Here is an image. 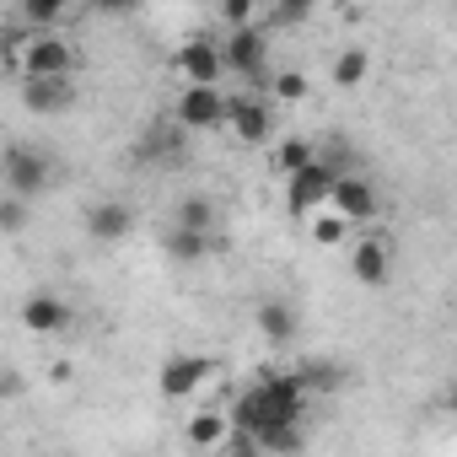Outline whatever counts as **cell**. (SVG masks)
I'll return each mask as SVG.
<instances>
[{"mask_svg":"<svg viewBox=\"0 0 457 457\" xmlns=\"http://www.w3.org/2000/svg\"><path fill=\"white\" fill-rule=\"evenodd\" d=\"M226 446H232V457H270V452H264V446H259L253 436H243V430H237L232 441H226Z\"/></svg>","mask_w":457,"mask_h":457,"instance_id":"25","label":"cell"},{"mask_svg":"<svg viewBox=\"0 0 457 457\" xmlns=\"http://www.w3.org/2000/svg\"><path fill=\"white\" fill-rule=\"evenodd\" d=\"M0 220H6V232H22V226H28V199L6 194V199H0Z\"/></svg>","mask_w":457,"mask_h":457,"instance_id":"23","label":"cell"},{"mask_svg":"<svg viewBox=\"0 0 457 457\" xmlns=\"http://www.w3.org/2000/svg\"><path fill=\"white\" fill-rule=\"evenodd\" d=\"M172 226H183V232H204V237H215V199H204V194H188V199H178V210H172Z\"/></svg>","mask_w":457,"mask_h":457,"instance_id":"17","label":"cell"},{"mask_svg":"<svg viewBox=\"0 0 457 457\" xmlns=\"http://www.w3.org/2000/svg\"><path fill=\"white\" fill-rule=\"evenodd\" d=\"M366 71H371L366 49H345V54L334 60V87H361V81H366Z\"/></svg>","mask_w":457,"mask_h":457,"instance_id":"21","label":"cell"},{"mask_svg":"<svg viewBox=\"0 0 457 457\" xmlns=\"http://www.w3.org/2000/svg\"><path fill=\"white\" fill-rule=\"evenodd\" d=\"M22 17H28V22H38V28H49V22H60V6H49V0H28Z\"/></svg>","mask_w":457,"mask_h":457,"instance_id":"24","label":"cell"},{"mask_svg":"<svg viewBox=\"0 0 457 457\" xmlns=\"http://www.w3.org/2000/svg\"><path fill=\"white\" fill-rule=\"evenodd\" d=\"M22 323L33 328V334H65L71 328V302H60L54 291H38V296H28L22 302Z\"/></svg>","mask_w":457,"mask_h":457,"instance_id":"13","label":"cell"},{"mask_svg":"<svg viewBox=\"0 0 457 457\" xmlns=\"http://www.w3.org/2000/svg\"><path fill=\"white\" fill-rule=\"evenodd\" d=\"M220 49H226V71L243 76V81L253 87V97H264V92L275 87V76H270V38H264V28L226 33V38H220Z\"/></svg>","mask_w":457,"mask_h":457,"instance_id":"2","label":"cell"},{"mask_svg":"<svg viewBox=\"0 0 457 457\" xmlns=\"http://www.w3.org/2000/svg\"><path fill=\"white\" fill-rule=\"evenodd\" d=\"M350 270H355V280L361 286H387L393 280V243H382V237H361L355 248H350Z\"/></svg>","mask_w":457,"mask_h":457,"instance_id":"12","label":"cell"},{"mask_svg":"<svg viewBox=\"0 0 457 457\" xmlns=\"http://www.w3.org/2000/svg\"><path fill=\"white\" fill-rule=\"evenodd\" d=\"M44 188H49V156L33 151V145H12V151H6V194L33 199V194H44Z\"/></svg>","mask_w":457,"mask_h":457,"instance_id":"7","label":"cell"},{"mask_svg":"<svg viewBox=\"0 0 457 457\" xmlns=\"http://www.w3.org/2000/svg\"><path fill=\"white\" fill-rule=\"evenodd\" d=\"M226 129H232L243 145H264V140L275 135V108H270V97H253V92L232 97V119H226Z\"/></svg>","mask_w":457,"mask_h":457,"instance_id":"8","label":"cell"},{"mask_svg":"<svg viewBox=\"0 0 457 457\" xmlns=\"http://www.w3.org/2000/svg\"><path fill=\"white\" fill-rule=\"evenodd\" d=\"M334 215H345L350 226H366L371 215H377V188L361 178V172H339V183H334V204H328Z\"/></svg>","mask_w":457,"mask_h":457,"instance_id":"10","label":"cell"},{"mask_svg":"<svg viewBox=\"0 0 457 457\" xmlns=\"http://www.w3.org/2000/svg\"><path fill=\"white\" fill-rule=\"evenodd\" d=\"M446 414H452V420H457V387H452V393H446Z\"/></svg>","mask_w":457,"mask_h":457,"instance_id":"26","label":"cell"},{"mask_svg":"<svg viewBox=\"0 0 457 457\" xmlns=\"http://www.w3.org/2000/svg\"><path fill=\"white\" fill-rule=\"evenodd\" d=\"M210 377H215V361H210V355H172V361L162 366L156 387H162V398H188V393H199Z\"/></svg>","mask_w":457,"mask_h":457,"instance_id":"9","label":"cell"},{"mask_svg":"<svg viewBox=\"0 0 457 457\" xmlns=\"http://www.w3.org/2000/svg\"><path fill=\"white\" fill-rule=\"evenodd\" d=\"M307 232H312V243H318V248H339V243H345V232H350V220H345V215H334V210H318V215L307 220Z\"/></svg>","mask_w":457,"mask_h":457,"instance_id":"20","label":"cell"},{"mask_svg":"<svg viewBox=\"0 0 457 457\" xmlns=\"http://www.w3.org/2000/svg\"><path fill=\"white\" fill-rule=\"evenodd\" d=\"M253 323H259V334H264V345H291L296 334H302V318L291 312V302H259L253 307Z\"/></svg>","mask_w":457,"mask_h":457,"instance_id":"14","label":"cell"},{"mask_svg":"<svg viewBox=\"0 0 457 457\" xmlns=\"http://www.w3.org/2000/svg\"><path fill=\"white\" fill-rule=\"evenodd\" d=\"M183 436H188V446H226L237 436V425H232V414H220V409H199V414H188Z\"/></svg>","mask_w":457,"mask_h":457,"instance_id":"15","label":"cell"},{"mask_svg":"<svg viewBox=\"0 0 457 457\" xmlns=\"http://www.w3.org/2000/svg\"><path fill=\"white\" fill-rule=\"evenodd\" d=\"M22 103H28V113H60L76 103V87L71 81H22Z\"/></svg>","mask_w":457,"mask_h":457,"instance_id":"16","label":"cell"},{"mask_svg":"<svg viewBox=\"0 0 457 457\" xmlns=\"http://www.w3.org/2000/svg\"><path fill=\"white\" fill-rule=\"evenodd\" d=\"M334 183H339V167H328V162L302 167L296 178H286V210H291L296 220H312L318 210L334 204Z\"/></svg>","mask_w":457,"mask_h":457,"instance_id":"5","label":"cell"},{"mask_svg":"<svg viewBox=\"0 0 457 457\" xmlns=\"http://www.w3.org/2000/svg\"><path fill=\"white\" fill-rule=\"evenodd\" d=\"M210 248H215V237H204V232H183V226H167V259H178V264H199V259H210Z\"/></svg>","mask_w":457,"mask_h":457,"instance_id":"18","label":"cell"},{"mask_svg":"<svg viewBox=\"0 0 457 457\" xmlns=\"http://www.w3.org/2000/svg\"><path fill=\"white\" fill-rule=\"evenodd\" d=\"M312 162H318V151H312L302 135H286V140H280V151H275V167H280L286 178H296V172H302V167H312Z\"/></svg>","mask_w":457,"mask_h":457,"instance_id":"19","label":"cell"},{"mask_svg":"<svg viewBox=\"0 0 457 457\" xmlns=\"http://www.w3.org/2000/svg\"><path fill=\"white\" fill-rule=\"evenodd\" d=\"M17 65H22V81H71L76 76V49L54 33H33L17 49Z\"/></svg>","mask_w":457,"mask_h":457,"instance_id":"3","label":"cell"},{"mask_svg":"<svg viewBox=\"0 0 457 457\" xmlns=\"http://www.w3.org/2000/svg\"><path fill=\"white\" fill-rule=\"evenodd\" d=\"M129 232H135V210L124 199H97L87 210V237L92 243H124Z\"/></svg>","mask_w":457,"mask_h":457,"instance_id":"11","label":"cell"},{"mask_svg":"<svg viewBox=\"0 0 457 457\" xmlns=\"http://www.w3.org/2000/svg\"><path fill=\"white\" fill-rule=\"evenodd\" d=\"M307 377L286 371V377H259L253 387H243V398L232 403V425L243 436H253L270 457H291L302 452V409H307Z\"/></svg>","mask_w":457,"mask_h":457,"instance_id":"1","label":"cell"},{"mask_svg":"<svg viewBox=\"0 0 457 457\" xmlns=\"http://www.w3.org/2000/svg\"><path fill=\"white\" fill-rule=\"evenodd\" d=\"M172 71L183 76V87H220V76H226V49H220L215 38L194 33V38H183V44H178Z\"/></svg>","mask_w":457,"mask_h":457,"instance_id":"6","label":"cell"},{"mask_svg":"<svg viewBox=\"0 0 457 457\" xmlns=\"http://www.w3.org/2000/svg\"><path fill=\"white\" fill-rule=\"evenodd\" d=\"M226 119H232V97H226V87H183L172 97V124L199 135V129H220Z\"/></svg>","mask_w":457,"mask_h":457,"instance_id":"4","label":"cell"},{"mask_svg":"<svg viewBox=\"0 0 457 457\" xmlns=\"http://www.w3.org/2000/svg\"><path fill=\"white\" fill-rule=\"evenodd\" d=\"M270 92H275L280 103H296V97H307V76H302V71H280Z\"/></svg>","mask_w":457,"mask_h":457,"instance_id":"22","label":"cell"}]
</instances>
